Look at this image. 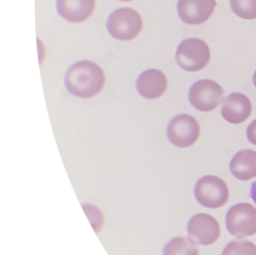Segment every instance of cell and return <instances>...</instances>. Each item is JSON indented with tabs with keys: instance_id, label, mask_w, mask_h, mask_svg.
<instances>
[{
	"instance_id": "30bf717a",
	"label": "cell",
	"mask_w": 256,
	"mask_h": 255,
	"mask_svg": "<svg viewBox=\"0 0 256 255\" xmlns=\"http://www.w3.org/2000/svg\"><path fill=\"white\" fill-rule=\"evenodd\" d=\"M252 112L249 98L239 92L229 94L222 102L221 115L231 124H240L247 120Z\"/></svg>"
},
{
	"instance_id": "52a82bcc",
	"label": "cell",
	"mask_w": 256,
	"mask_h": 255,
	"mask_svg": "<svg viewBox=\"0 0 256 255\" xmlns=\"http://www.w3.org/2000/svg\"><path fill=\"white\" fill-rule=\"evenodd\" d=\"M200 127L197 120L189 114H178L167 126V138L179 148L192 146L199 138Z\"/></svg>"
},
{
	"instance_id": "e0dca14e",
	"label": "cell",
	"mask_w": 256,
	"mask_h": 255,
	"mask_svg": "<svg viewBox=\"0 0 256 255\" xmlns=\"http://www.w3.org/2000/svg\"><path fill=\"white\" fill-rule=\"evenodd\" d=\"M246 136L250 143L256 145V119L248 125L246 130Z\"/></svg>"
},
{
	"instance_id": "9a60e30c",
	"label": "cell",
	"mask_w": 256,
	"mask_h": 255,
	"mask_svg": "<svg viewBox=\"0 0 256 255\" xmlns=\"http://www.w3.org/2000/svg\"><path fill=\"white\" fill-rule=\"evenodd\" d=\"M222 255H256V246L248 240H234L225 246Z\"/></svg>"
},
{
	"instance_id": "5bb4252c",
	"label": "cell",
	"mask_w": 256,
	"mask_h": 255,
	"mask_svg": "<svg viewBox=\"0 0 256 255\" xmlns=\"http://www.w3.org/2000/svg\"><path fill=\"white\" fill-rule=\"evenodd\" d=\"M163 255H199V249L189 237H174L165 245Z\"/></svg>"
},
{
	"instance_id": "7c38bea8",
	"label": "cell",
	"mask_w": 256,
	"mask_h": 255,
	"mask_svg": "<svg viewBox=\"0 0 256 255\" xmlns=\"http://www.w3.org/2000/svg\"><path fill=\"white\" fill-rule=\"evenodd\" d=\"M56 8L58 14L65 20L80 23L93 13L95 0H56Z\"/></svg>"
},
{
	"instance_id": "ffe728a7",
	"label": "cell",
	"mask_w": 256,
	"mask_h": 255,
	"mask_svg": "<svg viewBox=\"0 0 256 255\" xmlns=\"http://www.w3.org/2000/svg\"><path fill=\"white\" fill-rule=\"evenodd\" d=\"M119 1H124V2H126V1H132V0H119Z\"/></svg>"
},
{
	"instance_id": "8fae6325",
	"label": "cell",
	"mask_w": 256,
	"mask_h": 255,
	"mask_svg": "<svg viewBox=\"0 0 256 255\" xmlns=\"http://www.w3.org/2000/svg\"><path fill=\"white\" fill-rule=\"evenodd\" d=\"M167 84V78L161 70L148 69L138 76L136 89L144 98L157 99L165 93Z\"/></svg>"
},
{
	"instance_id": "2e32d148",
	"label": "cell",
	"mask_w": 256,
	"mask_h": 255,
	"mask_svg": "<svg viewBox=\"0 0 256 255\" xmlns=\"http://www.w3.org/2000/svg\"><path fill=\"white\" fill-rule=\"evenodd\" d=\"M233 13L244 19L256 18V0H230Z\"/></svg>"
},
{
	"instance_id": "3957f363",
	"label": "cell",
	"mask_w": 256,
	"mask_h": 255,
	"mask_svg": "<svg viewBox=\"0 0 256 255\" xmlns=\"http://www.w3.org/2000/svg\"><path fill=\"white\" fill-rule=\"evenodd\" d=\"M194 196L201 206L215 209L227 203L229 189L222 178L215 175H206L196 182Z\"/></svg>"
},
{
	"instance_id": "4fadbf2b",
	"label": "cell",
	"mask_w": 256,
	"mask_h": 255,
	"mask_svg": "<svg viewBox=\"0 0 256 255\" xmlns=\"http://www.w3.org/2000/svg\"><path fill=\"white\" fill-rule=\"evenodd\" d=\"M229 169L238 180L247 181L256 177V151L251 149L238 151L231 159Z\"/></svg>"
},
{
	"instance_id": "277c9868",
	"label": "cell",
	"mask_w": 256,
	"mask_h": 255,
	"mask_svg": "<svg viewBox=\"0 0 256 255\" xmlns=\"http://www.w3.org/2000/svg\"><path fill=\"white\" fill-rule=\"evenodd\" d=\"M175 59L182 69L189 72L199 71L208 64L210 50L205 41L199 38H186L179 43Z\"/></svg>"
},
{
	"instance_id": "5b68a950",
	"label": "cell",
	"mask_w": 256,
	"mask_h": 255,
	"mask_svg": "<svg viewBox=\"0 0 256 255\" xmlns=\"http://www.w3.org/2000/svg\"><path fill=\"white\" fill-rule=\"evenodd\" d=\"M228 232L242 239L256 233V208L249 203H237L227 212L225 218Z\"/></svg>"
},
{
	"instance_id": "9c48e42d",
	"label": "cell",
	"mask_w": 256,
	"mask_h": 255,
	"mask_svg": "<svg viewBox=\"0 0 256 255\" xmlns=\"http://www.w3.org/2000/svg\"><path fill=\"white\" fill-rule=\"evenodd\" d=\"M215 6V0H178L177 12L184 23L199 25L208 20Z\"/></svg>"
},
{
	"instance_id": "d6986e66",
	"label": "cell",
	"mask_w": 256,
	"mask_h": 255,
	"mask_svg": "<svg viewBox=\"0 0 256 255\" xmlns=\"http://www.w3.org/2000/svg\"><path fill=\"white\" fill-rule=\"evenodd\" d=\"M253 84H254V86H255V88H256V70H255L254 75H253Z\"/></svg>"
},
{
	"instance_id": "8992f818",
	"label": "cell",
	"mask_w": 256,
	"mask_h": 255,
	"mask_svg": "<svg viewBox=\"0 0 256 255\" xmlns=\"http://www.w3.org/2000/svg\"><path fill=\"white\" fill-rule=\"evenodd\" d=\"M224 91L215 81L210 79L198 80L189 89L188 98L190 104L202 112L212 111L223 102Z\"/></svg>"
},
{
	"instance_id": "6da1fadb",
	"label": "cell",
	"mask_w": 256,
	"mask_h": 255,
	"mask_svg": "<svg viewBox=\"0 0 256 255\" xmlns=\"http://www.w3.org/2000/svg\"><path fill=\"white\" fill-rule=\"evenodd\" d=\"M64 83L70 94L87 99L101 92L105 84V75L102 68L95 62L81 60L68 68Z\"/></svg>"
},
{
	"instance_id": "ac0fdd59",
	"label": "cell",
	"mask_w": 256,
	"mask_h": 255,
	"mask_svg": "<svg viewBox=\"0 0 256 255\" xmlns=\"http://www.w3.org/2000/svg\"><path fill=\"white\" fill-rule=\"evenodd\" d=\"M250 196L252 198V200L255 202L256 204V181H254L251 185V188H250Z\"/></svg>"
},
{
	"instance_id": "7a4b0ae2",
	"label": "cell",
	"mask_w": 256,
	"mask_h": 255,
	"mask_svg": "<svg viewBox=\"0 0 256 255\" xmlns=\"http://www.w3.org/2000/svg\"><path fill=\"white\" fill-rule=\"evenodd\" d=\"M143 26L140 14L128 7L114 10L108 17L106 27L109 34L121 41L134 39L141 32Z\"/></svg>"
},
{
	"instance_id": "ba28073f",
	"label": "cell",
	"mask_w": 256,
	"mask_h": 255,
	"mask_svg": "<svg viewBox=\"0 0 256 255\" xmlns=\"http://www.w3.org/2000/svg\"><path fill=\"white\" fill-rule=\"evenodd\" d=\"M187 232L190 239L202 246L215 243L221 233L218 221L206 213H198L192 216L187 224Z\"/></svg>"
}]
</instances>
